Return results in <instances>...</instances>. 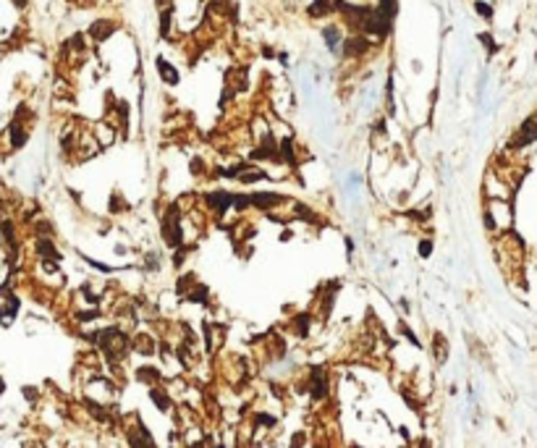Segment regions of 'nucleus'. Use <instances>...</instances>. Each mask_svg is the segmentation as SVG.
Segmentation results:
<instances>
[{
    "label": "nucleus",
    "mask_w": 537,
    "mask_h": 448,
    "mask_svg": "<svg viewBox=\"0 0 537 448\" xmlns=\"http://www.w3.org/2000/svg\"><path fill=\"white\" fill-rule=\"evenodd\" d=\"M532 142H537V116H529L522 126H519V131H517V137L511 139V150H524L527 144H532Z\"/></svg>",
    "instance_id": "1"
},
{
    "label": "nucleus",
    "mask_w": 537,
    "mask_h": 448,
    "mask_svg": "<svg viewBox=\"0 0 537 448\" xmlns=\"http://www.w3.org/2000/svg\"><path fill=\"white\" fill-rule=\"evenodd\" d=\"M249 199H252V207H257V210H273V207H281L288 202L278 191H254V194H249Z\"/></svg>",
    "instance_id": "2"
},
{
    "label": "nucleus",
    "mask_w": 537,
    "mask_h": 448,
    "mask_svg": "<svg viewBox=\"0 0 537 448\" xmlns=\"http://www.w3.org/2000/svg\"><path fill=\"white\" fill-rule=\"evenodd\" d=\"M205 205L215 215H226V210L233 207V191H212V194H205Z\"/></svg>",
    "instance_id": "3"
},
{
    "label": "nucleus",
    "mask_w": 537,
    "mask_h": 448,
    "mask_svg": "<svg viewBox=\"0 0 537 448\" xmlns=\"http://www.w3.org/2000/svg\"><path fill=\"white\" fill-rule=\"evenodd\" d=\"M325 393H328V377L320 367H315L312 370V377H309V396L315 401H320V398H325Z\"/></svg>",
    "instance_id": "4"
},
{
    "label": "nucleus",
    "mask_w": 537,
    "mask_h": 448,
    "mask_svg": "<svg viewBox=\"0 0 537 448\" xmlns=\"http://www.w3.org/2000/svg\"><path fill=\"white\" fill-rule=\"evenodd\" d=\"M8 142H11V150H13V152L21 150V147L29 142V131H27V126L21 123V121H13V123L8 126Z\"/></svg>",
    "instance_id": "5"
},
{
    "label": "nucleus",
    "mask_w": 537,
    "mask_h": 448,
    "mask_svg": "<svg viewBox=\"0 0 537 448\" xmlns=\"http://www.w3.org/2000/svg\"><path fill=\"white\" fill-rule=\"evenodd\" d=\"M367 50H370V39H367V37L354 34V37H349V39L343 42V53H346L349 58H359V55H364Z\"/></svg>",
    "instance_id": "6"
},
{
    "label": "nucleus",
    "mask_w": 537,
    "mask_h": 448,
    "mask_svg": "<svg viewBox=\"0 0 537 448\" xmlns=\"http://www.w3.org/2000/svg\"><path fill=\"white\" fill-rule=\"evenodd\" d=\"M113 32H116V24H113V21H95L92 29H89L92 39H97V42H100V39H108Z\"/></svg>",
    "instance_id": "7"
},
{
    "label": "nucleus",
    "mask_w": 537,
    "mask_h": 448,
    "mask_svg": "<svg viewBox=\"0 0 537 448\" xmlns=\"http://www.w3.org/2000/svg\"><path fill=\"white\" fill-rule=\"evenodd\" d=\"M333 8H335L333 0H315V3H312V6L307 8V13H309L312 18H323V16L333 13Z\"/></svg>",
    "instance_id": "8"
},
{
    "label": "nucleus",
    "mask_w": 537,
    "mask_h": 448,
    "mask_svg": "<svg viewBox=\"0 0 537 448\" xmlns=\"http://www.w3.org/2000/svg\"><path fill=\"white\" fill-rule=\"evenodd\" d=\"M158 74H160V79L165 81V84H178V71L173 69V66L168 63V60H163V58H158Z\"/></svg>",
    "instance_id": "9"
},
{
    "label": "nucleus",
    "mask_w": 537,
    "mask_h": 448,
    "mask_svg": "<svg viewBox=\"0 0 537 448\" xmlns=\"http://www.w3.org/2000/svg\"><path fill=\"white\" fill-rule=\"evenodd\" d=\"M149 396H152V401H155V407H158L160 412H170V407H173V401H170V396H168L165 391H160V388H152V391H149Z\"/></svg>",
    "instance_id": "10"
},
{
    "label": "nucleus",
    "mask_w": 537,
    "mask_h": 448,
    "mask_svg": "<svg viewBox=\"0 0 537 448\" xmlns=\"http://www.w3.org/2000/svg\"><path fill=\"white\" fill-rule=\"evenodd\" d=\"M207 286H202V283H194L189 291H186V299L189 302H197V304H202V302H207Z\"/></svg>",
    "instance_id": "11"
},
{
    "label": "nucleus",
    "mask_w": 537,
    "mask_h": 448,
    "mask_svg": "<svg viewBox=\"0 0 537 448\" xmlns=\"http://www.w3.org/2000/svg\"><path fill=\"white\" fill-rule=\"evenodd\" d=\"M137 377L142 380V383H147V386H155L160 380V370L158 367H142L139 372H137Z\"/></svg>",
    "instance_id": "12"
},
{
    "label": "nucleus",
    "mask_w": 537,
    "mask_h": 448,
    "mask_svg": "<svg viewBox=\"0 0 537 448\" xmlns=\"http://www.w3.org/2000/svg\"><path fill=\"white\" fill-rule=\"evenodd\" d=\"M323 37H325V42H328V48H330V50H335V48H338V42H341V34H338V29H335V27H328V29H323Z\"/></svg>",
    "instance_id": "13"
},
{
    "label": "nucleus",
    "mask_w": 537,
    "mask_h": 448,
    "mask_svg": "<svg viewBox=\"0 0 537 448\" xmlns=\"http://www.w3.org/2000/svg\"><path fill=\"white\" fill-rule=\"evenodd\" d=\"M123 210H128V205H126V199L121 197V194H113L110 197V212H123Z\"/></svg>",
    "instance_id": "14"
},
{
    "label": "nucleus",
    "mask_w": 537,
    "mask_h": 448,
    "mask_svg": "<svg viewBox=\"0 0 537 448\" xmlns=\"http://www.w3.org/2000/svg\"><path fill=\"white\" fill-rule=\"evenodd\" d=\"M433 246H435V244H433V239H422V241H419V246H417L419 257H430V254H433Z\"/></svg>",
    "instance_id": "15"
},
{
    "label": "nucleus",
    "mask_w": 537,
    "mask_h": 448,
    "mask_svg": "<svg viewBox=\"0 0 537 448\" xmlns=\"http://www.w3.org/2000/svg\"><path fill=\"white\" fill-rule=\"evenodd\" d=\"M294 323H296V330H299V335L304 338V335L309 333V315H299Z\"/></svg>",
    "instance_id": "16"
},
{
    "label": "nucleus",
    "mask_w": 537,
    "mask_h": 448,
    "mask_svg": "<svg viewBox=\"0 0 537 448\" xmlns=\"http://www.w3.org/2000/svg\"><path fill=\"white\" fill-rule=\"evenodd\" d=\"M189 168H191V173H194V176H202V170H205L207 165H205V160H202V158H194Z\"/></svg>",
    "instance_id": "17"
},
{
    "label": "nucleus",
    "mask_w": 537,
    "mask_h": 448,
    "mask_svg": "<svg viewBox=\"0 0 537 448\" xmlns=\"http://www.w3.org/2000/svg\"><path fill=\"white\" fill-rule=\"evenodd\" d=\"M475 11H477L482 18H490V16H493V8H490L487 3H475Z\"/></svg>",
    "instance_id": "18"
},
{
    "label": "nucleus",
    "mask_w": 537,
    "mask_h": 448,
    "mask_svg": "<svg viewBox=\"0 0 537 448\" xmlns=\"http://www.w3.org/2000/svg\"><path fill=\"white\" fill-rule=\"evenodd\" d=\"M304 445V433H296L294 440H291V448H302Z\"/></svg>",
    "instance_id": "19"
},
{
    "label": "nucleus",
    "mask_w": 537,
    "mask_h": 448,
    "mask_svg": "<svg viewBox=\"0 0 537 448\" xmlns=\"http://www.w3.org/2000/svg\"><path fill=\"white\" fill-rule=\"evenodd\" d=\"M13 3H16L18 8H24V6H27V0H13Z\"/></svg>",
    "instance_id": "20"
},
{
    "label": "nucleus",
    "mask_w": 537,
    "mask_h": 448,
    "mask_svg": "<svg viewBox=\"0 0 537 448\" xmlns=\"http://www.w3.org/2000/svg\"><path fill=\"white\" fill-rule=\"evenodd\" d=\"M419 448H430V443L427 440H419Z\"/></svg>",
    "instance_id": "21"
},
{
    "label": "nucleus",
    "mask_w": 537,
    "mask_h": 448,
    "mask_svg": "<svg viewBox=\"0 0 537 448\" xmlns=\"http://www.w3.org/2000/svg\"><path fill=\"white\" fill-rule=\"evenodd\" d=\"M3 391H6V383H3V377H0V393H3Z\"/></svg>",
    "instance_id": "22"
},
{
    "label": "nucleus",
    "mask_w": 537,
    "mask_h": 448,
    "mask_svg": "<svg viewBox=\"0 0 537 448\" xmlns=\"http://www.w3.org/2000/svg\"><path fill=\"white\" fill-rule=\"evenodd\" d=\"M380 3H383V0H380Z\"/></svg>",
    "instance_id": "23"
}]
</instances>
